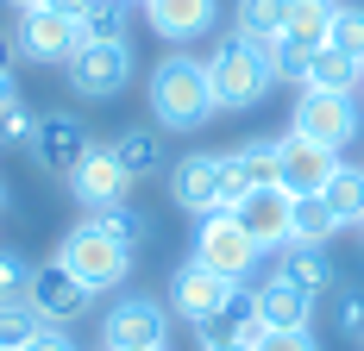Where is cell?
Masks as SVG:
<instances>
[{"label": "cell", "instance_id": "6da1fadb", "mask_svg": "<svg viewBox=\"0 0 364 351\" xmlns=\"http://www.w3.org/2000/svg\"><path fill=\"white\" fill-rule=\"evenodd\" d=\"M270 57H264V44H245L239 32H226L208 50V94H214V113H245L270 94Z\"/></svg>", "mask_w": 364, "mask_h": 351}, {"label": "cell", "instance_id": "7a4b0ae2", "mask_svg": "<svg viewBox=\"0 0 364 351\" xmlns=\"http://www.w3.org/2000/svg\"><path fill=\"white\" fill-rule=\"evenodd\" d=\"M208 113H214V94H208V63L201 57L176 50L151 70V119L164 132H195Z\"/></svg>", "mask_w": 364, "mask_h": 351}, {"label": "cell", "instance_id": "3957f363", "mask_svg": "<svg viewBox=\"0 0 364 351\" xmlns=\"http://www.w3.org/2000/svg\"><path fill=\"white\" fill-rule=\"evenodd\" d=\"M132 257H139V251H126L119 239H107L95 220L70 226V232H63V245H57V264H63V270H75L95 295H101V288H119V282L132 276Z\"/></svg>", "mask_w": 364, "mask_h": 351}, {"label": "cell", "instance_id": "277c9868", "mask_svg": "<svg viewBox=\"0 0 364 351\" xmlns=\"http://www.w3.org/2000/svg\"><path fill=\"white\" fill-rule=\"evenodd\" d=\"M257 257H264V245L239 226V213H201V226H195V264H208L226 282H252Z\"/></svg>", "mask_w": 364, "mask_h": 351}, {"label": "cell", "instance_id": "5b68a950", "mask_svg": "<svg viewBox=\"0 0 364 351\" xmlns=\"http://www.w3.org/2000/svg\"><path fill=\"white\" fill-rule=\"evenodd\" d=\"M63 70H70V88L82 101H113L132 82L139 57H132V38H107V44H75V57Z\"/></svg>", "mask_w": 364, "mask_h": 351}, {"label": "cell", "instance_id": "8992f818", "mask_svg": "<svg viewBox=\"0 0 364 351\" xmlns=\"http://www.w3.org/2000/svg\"><path fill=\"white\" fill-rule=\"evenodd\" d=\"M232 295H239V282L214 276V270H208V264H195V257H188L176 276H170V308H176V314L188 320V326H201V333L226 320Z\"/></svg>", "mask_w": 364, "mask_h": 351}, {"label": "cell", "instance_id": "52a82bcc", "mask_svg": "<svg viewBox=\"0 0 364 351\" xmlns=\"http://www.w3.org/2000/svg\"><path fill=\"white\" fill-rule=\"evenodd\" d=\"M289 126L301 132V139H314V144L346 151V144L358 139V101H352V94H333V88H301Z\"/></svg>", "mask_w": 364, "mask_h": 351}, {"label": "cell", "instance_id": "ba28073f", "mask_svg": "<svg viewBox=\"0 0 364 351\" xmlns=\"http://www.w3.org/2000/svg\"><path fill=\"white\" fill-rule=\"evenodd\" d=\"M26 301L38 308L44 326H70V320H82L88 308H95V288L50 257V264H32V288H26Z\"/></svg>", "mask_w": 364, "mask_h": 351}, {"label": "cell", "instance_id": "9c48e42d", "mask_svg": "<svg viewBox=\"0 0 364 351\" xmlns=\"http://www.w3.org/2000/svg\"><path fill=\"white\" fill-rule=\"evenodd\" d=\"M170 339V314L151 301V295H126L113 301L107 320H101V345L107 351H157Z\"/></svg>", "mask_w": 364, "mask_h": 351}, {"label": "cell", "instance_id": "30bf717a", "mask_svg": "<svg viewBox=\"0 0 364 351\" xmlns=\"http://www.w3.org/2000/svg\"><path fill=\"white\" fill-rule=\"evenodd\" d=\"M95 151V139H88V119H75V113H44L32 132V157L44 176H75V163Z\"/></svg>", "mask_w": 364, "mask_h": 351}, {"label": "cell", "instance_id": "8fae6325", "mask_svg": "<svg viewBox=\"0 0 364 351\" xmlns=\"http://www.w3.org/2000/svg\"><path fill=\"white\" fill-rule=\"evenodd\" d=\"M333 170H339V151L333 144H314V139H301V132L277 139V182L289 195H321L333 182Z\"/></svg>", "mask_w": 364, "mask_h": 351}, {"label": "cell", "instance_id": "7c38bea8", "mask_svg": "<svg viewBox=\"0 0 364 351\" xmlns=\"http://www.w3.org/2000/svg\"><path fill=\"white\" fill-rule=\"evenodd\" d=\"M232 213H239V226H245V232H252L264 251H283V245L295 239V195L283 188V182L252 188V195H245Z\"/></svg>", "mask_w": 364, "mask_h": 351}, {"label": "cell", "instance_id": "4fadbf2b", "mask_svg": "<svg viewBox=\"0 0 364 351\" xmlns=\"http://www.w3.org/2000/svg\"><path fill=\"white\" fill-rule=\"evenodd\" d=\"M70 195L82 201L88 213H101V207H119V201H132V170L113 157V151H88L82 163H75V176H70Z\"/></svg>", "mask_w": 364, "mask_h": 351}, {"label": "cell", "instance_id": "5bb4252c", "mask_svg": "<svg viewBox=\"0 0 364 351\" xmlns=\"http://www.w3.org/2000/svg\"><path fill=\"white\" fill-rule=\"evenodd\" d=\"M13 38H19V57H32V63H70L75 44H82L75 19L50 13V6H26L19 26H13Z\"/></svg>", "mask_w": 364, "mask_h": 351}, {"label": "cell", "instance_id": "9a60e30c", "mask_svg": "<svg viewBox=\"0 0 364 351\" xmlns=\"http://www.w3.org/2000/svg\"><path fill=\"white\" fill-rule=\"evenodd\" d=\"M277 182V144H239V151H220V207L232 213L252 188Z\"/></svg>", "mask_w": 364, "mask_h": 351}, {"label": "cell", "instance_id": "2e32d148", "mask_svg": "<svg viewBox=\"0 0 364 351\" xmlns=\"http://www.w3.org/2000/svg\"><path fill=\"white\" fill-rule=\"evenodd\" d=\"M170 195H176L182 213H226L220 207V151H195V157H182L170 163Z\"/></svg>", "mask_w": 364, "mask_h": 351}, {"label": "cell", "instance_id": "e0dca14e", "mask_svg": "<svg viewBox=\"0 0 364 351\" xmlns=\"http://www.w3.org/2000/svg\"><path fill=\"white\" fill-rule=\"evenodd\" d=\"M220 19V0H145V26L170 44H188V38H208Z\"/></svg>", "mask_w": 364, "mask_h": 351}, {"label": "cell", "instance_id": "ac0fdd59", "mask_svg": "<svg viewBox=\"0 0 364 351\" xmlns=\"http://www.w3.org/2000/svg\"><path fill=\"white\" fill-rule=\"evenodd\" d=\"M252 308H257V326H308V314H314V295L277 270V276H264V282L252 288Z\"/></svg>", "mask_w": 364, "mask_h": 351}, {"label": "cell", "instance_id": "d6986e66", "mask_svg": "<svg viewBox=\"0 0 364 351\" xmlns=\"http://www.w3.org/2000/svg\"><path fill=\"white\" fill-rule=\"evenodd\" d=\"M333 6L339 0H283V38L301 44V50H321L333 26Z\"/></svg>", "mask_w": 364, "mask_h": 351}, {"label": "cell", "instance_id": "ffe728a7", "mask_svg": "<svg viewBox=\"0 0 364 351\" xmlns=\"http://www.w3.org/2000/svg\"><path fill=\"white\" fill-rule=\"evenodd\" d=\"M107 151L132 170V182H139V176H157L164 170V126H132V132H119Z\"/></svg>", "mask_w": 364, "mask_h": 351}, {"label": "cell", "instance_id": "44dd1931", "mask_svg": "<svg viewBox=\"0 0 364 351\" xmlns=\"http://www.w3.org/2000/svg\"><path fill=\"white\" fill-rule=\"evenodd\" d=\"M364 63H352L346 50H333V44H321V50H308V82L301 88H333V94H352L358 88Z\"/></svg>", "mask_w": 364, "mask_h": 351}, {"label": "cell", "instance_id": "7402d4cb", "mask_svg": "<svg viewBox=\"0 0 364 351\" xmlns=\"http://www.w3.org/2000/svg\"><path fill=\"white\" fill-rule=\"evenodd\" d=\"M321 201L333 207L339 226H364V170H358V163H339L333 182L321 188Z\"/></svg>", "mask_w": 364, "mask_h": 351}, {"label": "cell", "instance_id": "603a6c76", "mask_svg": "<svg viewBox=\"0 0 364 351\" xmlns=\"http://www.w3.org/2000/svg\"><path fill=\"white\" fill-rule=\"evenodd\" d=\"M277 270H283L289 282H301L308 295H321V288H333V264H327V245H289Z\"/></svg>", "mask_w": 364, "mask_h": 351}, {"label": "cell", "instance_id": "cb8c5ba5", "mask_svg": "<svg viewBox=\"0 0 364 351\" xmlns=\"http://www.w3.org/2000/svg\"><path fill=\"white\" fill-rule=\"evenodd\" d=\"M232 32L245 38V44H277L283 38V0H239Z\"/></svg>", "mask_w": 364, "mask_h": 351}, {"label": "cell", "instance_id": "d4e9b609", "mask_svg": "<svg viewBox=\"0 0 364 351\" xmlns=\"http://www.w3.org/2000/svg\"><path fill=\"white\" fill-rule=\"evenodd\" d=\"M333 232H339V220L321 195H295V239L289 245H327Z\"/></svg>", "mask_w": 364, "mask_h": 351}, {"label": "cell", "instance_id": "484cf974", "mask_svg": "<svg viewBox=\"0 0 364 351\" xmlns=\"http://www.w3.org/2000/svg\"><path fill=\"white\" fill-rule=\"evenodd\" d=\"M126 6H132V0H95V6L75 19L82 44H107V38H126V26H132V19H126Z\"/></svg>", "mask_w": 364, "mask_h": 351}, {"label": "cell", "instance_id": "4316f807", "mask_svg": "<svg viewBox=\"0 0 364 351\" xmlns=\"http://www.w3.org/2000/svg\"><path fill=\"white\" fill-rule=\"evenodd\" d=\"M38 326H44V320H38L32 301H0V351H26Z\"/></svg>", "mask_w": 364, "mask_h": 351}, {"label": "cell", "instance_id": "83f0119b", "mask_svg": "<svg viewBox=\"0 0 364 351\" xmlns=\"http://www.w3.org/2000/svg\"><path fill=\"white\" fill-rule=\"evenodd\" d=\"M95 226H101L107 239H119L126 251H139V245H145V213L132 207V201H119V207H101V213H95Z\"/></svg>", "mask_w": 364, "mask_h": 351}, {"label": "cell", "instance_id": "f1b7e54d", "mask_svg": "<svg viewBox=\"0 0 364 351\" xmlns=\"http://www.w3.org/2000/svg\"><path fill=\"white\" fill-rule=\"evenodd\" d=\"M327 44H333V50H346L352 63H364V6H333Z\"/></svg>", "mask_w": 364, "mask_h": 351}, {"label": "cell", "instance_id": "f546056e", "mask_svg": "<svg viewBox=\"0 0 364 351\" xmlns=\"http://www.w3.org/2000/svg\"><path fill=\"white\" fill-rule=\"evenodd\" d=\"M264 57H270V75H277V82H295V88L308 82V50H301V44L277 38V44H264Z\"/></svg>", "mask_w": 364, "mask_h": 351}, {"label": "cell", "instance_id": "4dcf8cb0", "mask_svg": "<svg viewBox=\"0 0 364 351\" xmlns=\"http://www.w3.org/2000/svg\"><path fill=\"white\" fill-rule=\"evenodd\" d=\"M38 119H44V113H32L26 101H13L6 113H0V144H26V151H32V132H38Z\"/></svg>", "mask_w": 364, "mask_h": 351}, {"label": "cell", "instance_id": "1f68e13d", "mask_svg": "<svg viewBox=\"0 0 364 351\" xmlns=\"http://www.w3.org/2000/svg\"><path fill=\"white\" fill-rule=\"evenodd\" d=\"M26 288H32V264L19 251H0V301H26Z\"/></svg>", "mask_w": 364, "mask_h": 351}, {"label": "cell", "instance_id": "d6a6232c", "mask_svg": "<svg viewBox=\"0 0 364 351\" xmlns=\"http://www.w3.org/2000/svg\"><path fill=\"white\" fill-rule=\"evenodd\" d=\"M257 351H321L308 326H264L257 333Z\"/></svg>", "mask_w": 364, "mask_h": 351}, {"label": "cell", "instance_id": "836d02e7", "mask_svg": "<svg viewBox=\"0 0 364 351\" xmlns=\"http://www.w3.org/2000/svg\"><path fill=\"white\" fill-rule=\"evenodd\" d=\"M333 320H339V333H346V339H364V295H358V288H339Z\"/></svg>", "mask_w": 364, "mask_h": 351}, {"label": "cell", "instance_id": "e575fe53", "mask_svg": "<svg viewBox=\"0 0 364 351\" xmlns=\"http://www.w3.org/2000/svg\"><path fill=\"white\" fill-rule=\"evenodd\" d=\"M26 351H75V339L63 333V326H38V333H32V345H26Z\"/></svg>", "mask_w": 364, "mask_h": 351}, {"label": "cell", "instance_id": "d590c367", "mask_svg": "<svg viewBox=\"0 0 364 351\" xmlns=\"http://www.w3.org/2000/svg\"><path fill=\"white\" fill-rule=\"evenodd\" d=\"M201 351H257V339H239V333H201Z\"/></svg>", "mask_w": 364, "mask_h": 351}, {"label": "cell", "instance_id": "8d00e7d4", "mask_svg": "<svg viewBox=\"0 0 364 351\" xmlns=\"http://www.w3.org/2000/svg\"><path fill=\"white\" fill-rule=\"evenodd\" d=\"M44 6H50V13H63V19H82L95 0H44Z\"/></svg>", "mask_w": 364, "mask_h": 351}, {"label": "cell", "instance_id": "74e56055", "mask_svg": "<svg viewBox=\"0 0 364 351\" xmlns=\"http://www.w3.org/2000/svg\"><path fill=\"white\" fill-rule=\"evenodd\" d=\"M13 63H19V38H6V32H0V70L13 75Z\"/></svg>", "mask_w": 364, "mask_h": 351}, {"label": "cell", "instance_id": "f35d334b", "mask_svg": "<svg viewBox=\"0 0 364 351\" xmlns=\"http://www.w3.org/2000/svg\"><path fill=\"white\" fill-rule=\"evenodd\" d=\"M13 101H19V88H13V75L0 70V113H6V107H13Z\"/></svg>", "mask_w": 364, "mask_h": 351}, {"label": "cell", "instance_id": "ab89813d", "mask_svg": "<svg viewBox=\"0 0 364 351\" xmlns=\"http://www.w3.org/2000/svg\"><path fill=\"white\" fill-rule=\"evenodd\" d=\"M6 6H19V13H26V6H44V0H6Z\"/></svg>", "mask_w": 364, "mask_h": 351}, {"label": "cell", "instance_id": "60d3db41", "mask_svg": "<svg viewBox=\"0 0 364 351\" xmlns=\"http://www.w3.org/2000/svg\"><path fill=\"white\" fill-rule=\"evenodd\" d=\"M0 213H6V188H0Z\"/></svg>", "mask_w": 364, "mask_h": 351}, {"label": "cell", "instance_id": "b9f144b4", "mask_svg": "<svg viewBox=\"0 0 364 351\" xmlns=\"http://www.w3.org/2000/svg\"><path fill=\"white\" fill-rule=\"evenodd\" d=\"M157 351H170V345H157Z\"/></svg>", "mask_w": 364, "mask_h": 351}, {"label": "cell", "instance_id": "7bdbcfd3", "mask_svg": "<svg viewBox=\"0 0 364 351\" xmlns=\"http://www.w3.org/2000/svg\"><path fill=\"white\" fill-rule=\"evenodd\" d=\"M358 88H364V75H358Z\"/></svg>", "mask_w": 364, "mask_h": 351}]
</instances>
